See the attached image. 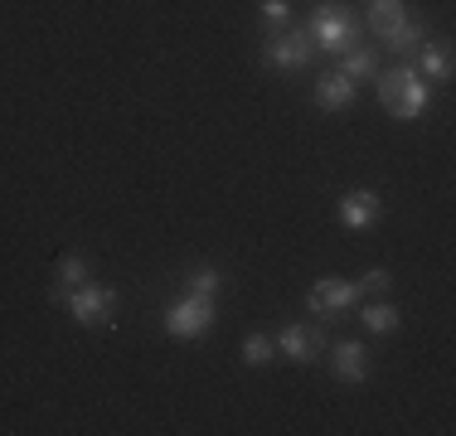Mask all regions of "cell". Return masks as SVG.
<instances>
[{"mask_svg": "<svg viewBox=\"0 0 456 436\" xmlns=\"http://www.w3.org/2000/svg\"><path fill=\"white\" fill-rule=\"evenodd\" d=\"M374 93H379V102H384V112L394 117V122H418L432 102V87L418 78V69H412L408 59H398L388 73H374Z\"/></svg>", "mask_w": 456, "mask_h": 436, "instance_id": "cell-1", "label": "cell"}, {"mask_svg": "<svg viewBox=\"0 0 456 436\" xmlns=\"http://www.w3.org/2000/svg\"><path fill=\"white\" fill-rule=\"evenodd\" d=\"M311 44H316V53H345L354 39H360V20L350 15V10H340L335 0H321L316 10H311V25H306Z\"/></svg>", "mask_w": 456, "mask_h": 436, "instance_id": "cell-2", "label": "cell"}, {"mask_svg": "<svg viewBox=\"0 0 456 436\" xmlns=\"http://www.w3.org/2000/svg\"><path fill=\"white\" fill-rule=\"evenodd\" d=\"M117 305H122L117 287H102V281H83V287H73L69 296H63V311H69L78 325H88V330L112 325L117 320Z\"/></svg>", "mask_w": 456, "mask_h": 436, "instance_id": "cell-3", "label": "cell"}, {"mask_svg": "<svg viewBox=\"0 0 456 436\" xmlns=\"http://www.w3.org/2000/svg\"><path fill=\"white\" fill-rule=\"evenodd\" d=\"M214 301L209 296H180L166 305V315H160V320H166V335L170 340H200V335H209L214 330Z\"/></svg>", "mask_w": 456, "mask_h": 436, "instance_id": "cell-4", "label": "cell"}, {"mask_svg": "<svg viewBox=\"0 0 456 436\" xmlns=\"http://www.w3.org/2000/svg\"><path fill=\"white\" fill-rule=\"evenodd\" d=\"M360 301H364L360 281H340V277H325V281H316V287L306 291V311L316 315L321 325H330V320H340V315H350Z\"/></svg>", "mask_w": 456, "mask_h": 436, "instance_id": "cell-5", "label": "cell"}, {"mask_svg": "<svg viewBox=\"0 0 456 436\" xmlns=\"http://www.w3.org/2000/svg\"><path fill=\"white\" fill-rule=\"evenodd\" d=\"M273 344H277V354L287 359V364H311V359L325 349V330L321 325H301L297 320V325H281Z\"/></svg>", "mask_w": 456, "mask_h": 436, "instance_id": "cell-6", "label": "cell"}, {"mask_svg": "<svg viewBox=\"0 0 456 436\" xmlns=\"http://www.w3.org/2000/svg\"><path fill=\"white\" fill-rule=\"evenodd\" d=\"M311 53H316V44H311L306 29H287V35H273V39H267L263 59L273 63V69L297 73V69H306V63H311Z\"/></svg>", "mask_w": 456, "mask_h": 436, "instance_id": "cell-7", "label": "cell"}, {"mask_svg": "<svg viewBox=\"0 0 456 436\" xmlns=\"http://www.w3.org/2000/svg\"><path fill=\"white\" fill-rule=\"evenodd\" d=\"M335 218H340L350 233H364V228H374L379 218H384V199H379L374 190H345L340 204H335Z\"/></svg>", "mask_w": 456, "mask_h": 436, "instance_id": "cell-8", "label": "cell"}, {"mask_svg": "<svg viewBox=\"0 0 456 436\" xmlns=\"http://www.w3.org/2000/svg\"><path fill=\"white\" fill-rule=\"evenodd\" d=\"M330 374L340 378V384H364L369 378V349L360 340H340V344H330Z\"/></svg>", "mask_w": 456, "mask_h": 436, "instance_id": "cell-9", "label": "cell"}, {"mask_svg": "<svg viewBox=\"0 0 456 436\" xmlns=\"http://www.w3.org/2000/svg\"><path fill=\"white\" fill-rule=\"evenodd\" d=\"M88 281V253H63L59 262H53V287H49V301L63 305V296H69L73 287H83Z\"/></svg>", "mask_w": 456, "mask_h": 436, "instance_id": "cell-10", "label": "cell"}, {"mask_svg": "<svg viewBox=\"0 0 456 436\" xmlns=\"http://www.w3.org/2000/svg\"><path fill=\"white\" fill-rule=\"evenodd\" d=\"M354 87L350 78H340V73H321L316 87H311V102L321 107V112H340V107H354Z\"/></svg>", "mask_w": 456, "mask_h": 436, "instance_id": "cell-11", "label": "cell"}, {"mask_svg": "<svg viewBox=\"0 0 456 436\" xmlns=\"http://www.w3.org/2000/svg\"><path fill=\"white\" fill-rule=\"evenodd\" d=\"M412 63H418V78L428 83H452V44H422L418 53H412Z\"/></svg>", "mask_w": 456, "mask_h": 436, "instance_id": "cell-12", "label": "cell"}, {"mask_svg": "<svg viewBox=\"0 0 456 436\" xmlns=\"http://www.w3.org/2000/svg\"><path fill=\"white\" fill-rule=\"evenodd\" d=\"M335 59H340V63H335V73H340V78H350L354 87H360L364 78H374V73H379V53L369 49V44H350V49H345V53H335Z\"/></svg>", "mask_w": 456, "mask_h": 436, "instance_id": "cell-13", "label": "cell"}, {"mask_svg": "<svg viewBox=\"0 0 456 436\" xmlns=\"http://www.w3.org/2000/svg\"><path fill=\"white\" fill-rule=\"evenodd\" d=\"M354 311H360V320H364V330H369V335H398V325H403L398 305H394V301H384V296L354 305Z\"/></svg>", "mask_w": 456, "mask_h": 436, "instance_id": "cell-14", "label": "cell"}, {"mask_svg": "<svg viewBox=\"0 0 456 436\" xmlns=\"http://www.w3.org/2000/svg\"><path fill=\"white\" fill-rule=\"evenodd\" d=\"M403 20H408L403 0H369V10H364V25L374 29V39H388Z\"/></svg>", "mask_w": 456, "mask_h": 436, "instance_id": "cell-15", "label": "cell"}, {"mask_svg": "<svg viewBox=\"0 0 456 436\" xmlns=\"http://www.w3.org/2000/svg\"><path fill=\"white\" fill-rule=\"evenodd\" d=\"M184 296H219V291H224V271L219 267H209V262H200V267H190V271H184Z\"/></svg>", "mask_w": 456, "mask_h": 436, "instance_id": "cell-16", "label": "cell"}, {"mask_svg": "<svg viewBox=\"0 0 456 436\" xmlns=\"http://www.w3.org/2000/svg\"><path fill=\"white\" fill-rule=\"evenodd\" d=\"M384 44H388V53H394V59H412V53L428 44V29H422L418 20H403V25H398Z\"/></svg>", "mask_w": 456, "mask_h": 436, "instance_id": "cell-17", "label": "cell"}, {"mask_svg": "<svg viewBox=\"0 0 456 436\" xmlns=\"http://www.w3.org/2000/svg\"><path fill=\"white\" fill-rule=\"evenodd\" d=\"M273 354H277L273 335L253 330V335H248V340H243V364H248V368H263V364H273Z\"/></svg>", "mask_w": 456, "mask_h": 436, "instance_id": "cell-18", "label": "cell"}, {"mask_svg": "<svg viewBox=\"0 0 456 436\" xmlns=\"http://www.w3.org/2000/svg\"><path fill=\"white\" fill-rule=\"evenodd\" d=\"M360 291H364V296H388V291H394V271H388V267H369L364 281H360Z\"/></svg>", "mask_w": 456, "mask_h": 436, "instance_id": "cell-19", "label": "cell"}, {"mask_svg": "<svg viewBox=\"0 0 456 436\" xmlns=\"http://www.w3.org/2000/svg\"><path fill=\"white\" fill-rule=\"evenodd\" d=\"M257 15H263L267 29H281L291 20V0H263V5H257Z\"/></svg>", "mask_w": 456, "mask_h": 436, "instance_id": "cell-20", "label": "cell"}]
</instances>
